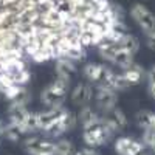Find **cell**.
I'll use <instances>...</instances> for the list:
<instances>
[{"mask_svg":"<svg viewBox=\"0 0 155 155\" xmlns=\"http://www.w3.org/2000/svg\"><path fill=\"white\" fill-rule=\"evenodd\" d=\"M130 16L146 36L155 34V14H152L144 5L135 3L130 8Z\"/></svg>","mask_w":155,"mask_h":155,"instance_id":"3","label":"cell"},{"mask_svg":"<svg viewBox=\"0 0 155 155\" xmlns=\"http://www.w3.org/2000/svg\"><path fill=\"white\" fill-rule=\"evenodd\" d=\"M74 155H101V153L93 147H82V149H76Z\"/></svg>","mask_w":155,"mask_h":155,"instance_id":"22","label":"cell"},{"mask_svg":"<svg viewBox=\"0 0 155 155\" xmlns=\"http://www.w3.org/2000/svg\"><path fill=\"white\" fill-rule=\"evenodd\" d=\"M3 135H5V123L0 120V138H2Z\"/></svg>","mask_w":155,"mask_h":155,"instance_id":"26","label":"cell"},{"mask_svg":"<svg viewBox=\"0 0 155 155\" xmlns=\"http://www.w3.org/2000/svg\"><path fill=\"white\" fill-rule=\"evenodd\" d=\"M146 45L149 50L155 51V34H150V36H146Z\"/></svg>","mask_w":155,"mask_h":155,"instance_id":"24","label":"cell"},{"mask_svg":"<svg viewBox=\"0 0 155 155\" xmlns=\"http://www.w3.org/2000/svg\"><path fill=\"white\" fill-rule=\"evenodd\" d=\"M101 116H102V115H101L95 107H92V106H84V107H81L79 113H78V121L81 123L82 130H87V129H92V127H95V126L99 124Z\"/></svg>","mask_w":155,"mask_h":155,"instance_id":"10","label":"cell"},{"mask_svg":"<svg viewBox=\"0 0 155 155\" xmlns=\"http://www.w3.org/2000/svg\"><path fill=\"white\" fill-rule=\"evenodd\" d=\"M109 116L115 121V124L118 126V127L121 129V130H123V129H126V127H127V124H129V120H127L126 113H124L120 107H115V109L109 113Z\"/></svg>","mask_w":155,"mask_h":155,"instance_id":"18","label":"cell"},{"mask_svg":"<svg viewBox=\"0 0 155 155\" xmlns=\"http://www.w3.org/2000/svg\"><path fill=\"white\" fill-rule=\"evenodd\" d=\"M76 149L70 140L65 138H59L56 141V147H54V155H74Z\"/></svg>","mask_w":155,"mask_h":155,"instance_id":"16","label":"cell"},{"mask_svg":"<svg viewBox=\"0 0 155 155\" xmlns=\"http://www.w3.org/2000/svg\"><path fill=\"white\" fill-rule=\"evenodd\" d=\"M93 98H95V85H92L90 82H78L70 93L71 102L78 107L90 106Z\"/></svg>","mask_w":155,"mask_h":155,"instance_id":"7","label":"cell"},{"mask_svg":"<svg viewBox=\"0 0 155 155\" xmlns=\"http://www.w3.org/2000/svg\"><path fill=\"white\" fill-rule=\"evenodd\" d=\"M76 62L67 59V58H61V59H56L54 62V73H56V78L54 81L62 85L64 88H70V84H71V74L76 73Z\"/></svg>","mask_w":155,"mask_h":155,"instance_id":"6","label":"cell"},{"mask_svg":"<svg viewBox=\"0 0 155 155\" xmlns=\"http://www.w3.org/2000/svg\"><path fill=\"white\" fill-rule=\"evenodd\" d=\"M146 81L155 84V65H152V67L146 71Z\"/></svg>","mask_w":155,"mask_h":155,"instance_id":"23","label":"cell"},{"mask_svg":"<svg viewBox=\"0 0 155 155\" xmlns=\"http://www.w3.org/2000/svg\"><path fill=\"white\" fill-rule=\"evenodd\" d=\"M134 56H135V54L129 53L127 50H123V48L118 47V50H116V54H115V59H113V65L120 67V68L124 71V70H127V68H130L134 64H135Z\"/></svg>","mask_w":155,"mask_h":155,"instance_id":"12","label":"cell"},{"mask_svg":"<svg viewBox=\"0 0 155 155\" xmlns=\"http://www.w3.org/2000/svg\"><path fill=\"white\" fill-rule=\"evenodd\" d=\"M140 141L143 143L144 147H147L149 150L155 152V130L153 129H146V130H143Z\"/></svg>","mask_w":155,"mask_h":155,"instance_id":"19","label":"cell"},{"mask_svg":"<svg viewBox=\"0 0 155 155\" xmlns=\"http://www.w3.org/2000/svg\"><path fill=\"white\" fill-rule=\"evenodd\" d=\"M30 101H31V92L27 88V87H23L19 95L11 101V104H17V106H23V107H27L30 104Z\"/></svg>","mask_w":155,"mask_h":155,"instance_id":"20","label":"cell"},{"mask_svg":"<svg viewBox=\"0 0 155 155\" xmlns=\"http://www.w3.org/2000/svg\"><path fill=\"white\" fill-rule=\"evenodd\" d=\"M22 144L28 155H54L56 141L34 135V137H27Z\"/></svg>","mask_w":155,"mask_h":155,"instance_id":"4","label":"cell"},{"mask_svg":"<svg viewBox=\"0 0 155 155\" xmlns=\"http://www.w3.org/2000/svg\"><path fill=\"white\" fill-rule=\"evenodd\" d=\"M3 137H6V140H9L11 143H19L20 138H22V134L19 132V129H17L14 124L8 123V124L5 126V135H3Z\"/></svg>","mask_w":155,"mask_h":155,"instance_id":"21","label":"cell"},{"mask_svg":"<svg viewBox=\"0 0 155 155\" xmlns=\"http://www.w3.org/2000/svg\"><path fill=\"white\" fill-rule=\"evenodd\" d=\"M147 93L152 99H155V84L153 82H147Z\"/></svg>","mask_w":155,"mask_h":155,"instance_id":"25","label":"cell"},{"mask_svg":"<svg viewBox=\"0 0 155 155\" xmlns=\"http://www.w3.org/2000/svg\"><path fill=\"white\" fill-rule=\"evenodd\" d=\"M95 109L102 113L109 115L115 107H118V92H115L113 88L101 84L95 87Z\"/></svg>","mask_w":155,"mask_h":155,"instance_id":"1","label":"cell"},{"mask_svg":"<svg viewBox=\"0 0 155 155\" xmlns=\"http://www.w3.org/2000/svg\"><path fill=\"white\" fill-rule=\"evenodd\" d=\"M123 74H124V78H126V81L130 84V87H134V85H138V84H141V81H143V78H146V71H144V68L140 65V64H134V65L130 67V68H127V70H124L123 71Z\"/></svg>","mask_w":155,"mask_h":155,"instance_id":"11","label":"cell"},{"mask_svg":"<svg viewBox=\"0 0 155 155\" xmlns=\"http://www.w3.org/2000/svg\"><path fill=\"white\" fill-rule=\"evenodd\" d=\"M138 155H149V153H147V152H144V150H143V152H141V153H138Z\"/></svg>","mask_w":155,"mask_h":155,"instance_id":"28","label":"cell"},{"mask_svg":"<svg viewBox=\"0 0 155 155\" xmlns=\"http://www.w3.org/2000/svg\"><path fill=\"white\" fill-rule=\"evenodd\" d=\"M101 123V121H99ZM82 141L85 143L87 147H93V149H98L101 146H104L109 143V138L107 135L104 134V130H102L101 124L92 127V129H87V130H82Z\"/></svg>","mask_w":155,"mask_h":155,"instance_id":"9","label":"cell"},{"mask_svg":"<svg viewBox=\"0 0 155 155\" xmlns=\"http://www.w3.org/2000/svg\"><path fill=\"white\" fill-rule=\"evenodd\" d=\"M118 47L123 48V50H127L129 53L135 54L137 51L140 50V41H138V37H135L134 34L126 33V34L121 36V39L118 41Z\"/></svg>","mask_w":155,"mask_h":155,"instance_id":"15","label":"cell"},{"mask_svg":"<svg viewBox=\"0 0 155 155\" xmlns=\"http://www.w3.org/2000/svg\"><path fill=\"white\" fill-rule=\"evenodd\" d=\"M67 95H68V90L59 85L56 81H53L41 92V102L45 109L62 107L67 99Z\"/></svg>","mask_w":155,"mask_h":155,"instance_id":"2","label":"cell"},{"mask_svg":"<svg viewBox=\"0 0 155 155\" xmlns=\"http://www.w3.org/2000/svg\"><path fill=\"white\" fill-rule=\"evenodd\" d=\"M104 85L113 88L115 92H124V90L130 88V84L126 81L124 74H123V73H115V71L110 74V78L107 79V82H106Z\"/></svg>","mask_w":155,"mask_h":155,"instance_id":"14","label":"cell"},{"mask_svg":"<svg viewBox=\"0 0 155 155\" xmlns=\"http://www.w3.org/2000/svg\"><path fill=\"white\" fill-rule=\"evenodd\" d=\"M113 149L118 155H138L144 150V146L140 140L132 137H120L115 140Z\"/></svg>","mask_w":155,"mask_h":155,"instance_id":"8","label":"cell"},{"mask_svg":"<svg viewBox=\"0 0 155 155\" xmlns=\"http://www.w3.org/2000/svg\"><path fill=\"white\" fill-rule=\"evenodd\" d=\"M96 48H98V54L101 56L102 61L109 62V64H113L116 50H118V44L112 42V41H106V42H102L101 45H98Z\"/></svg>","mask_w":155,"mask_h":155,"instance_id":"13","label":"cell"},{"mask_svg":"<svg viewBox=\"0 0 155 155\" xmlns=\"http://www.w3.org/2000/svg\"><path fill=\"white\" fill-rule=\"evenodd\" d=\"M150 129L155 130V112H152V121H150Z\"/></svg>","mask_w":155,"mask_h":155,"instance_id":"27","label":"cell"},{"mask_svg":"<svg viewBox=\"0 0 155 155\" xmlns=\"http://www.w3.org/2000/svg\"><path fill=\"white\" fill-rule=\"evenodd\" d=\"M112 73H113V70L110 67H107L106 64H96V62L85 64L82 68L84 78L95 87L101 85V84H106Z\"/></svg>","mask_w":155,"mask_h":155,"instance_id":"5","label":"cell"},{"mask_svg":"<svg viewBox=\"0 0 155 155\" xmlns=\"http://www.w3.org/2000/svg\"><path fill=\"white\" fill-rule=\"evenodd\" d=\"M135 121H137V126L140 129H150V121H152V112L150 110H138L135 113Z\"/></svg>","mask_w":155,"mask_h":155,"instance_id":"17","label":"cell"}]
</instances>
